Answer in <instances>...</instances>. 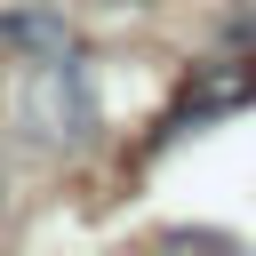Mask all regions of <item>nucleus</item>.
<instances>
[{"label":"nucleus","mask_w":256,"mask_h":256,"mask_svg":"<svg viewBox=\"0 0 256 256\" xmlns=\"http://www.w3.org/2000/svg\"><path fill=\"white\" fill-rule=\"evenodd\" d=\"M104 8H152V0H104Z\"/></svg>","instance_id":"obj_2"},{"label":"nucleus","mask_w":256,"mask_h":256,"mask_svg":"<svg viewBox=\"0 0 256 256\" xmlns=\"http://www.w3.org/2000/svg\"><path fill=\"white\" fill-rule=\"evenodd\" d=\"M256 96V64H232V72H200V88H184V104L168 112V128H200L216 112H240Z\"/></svg>","instance_id":"obj_1"}]
</instances>
